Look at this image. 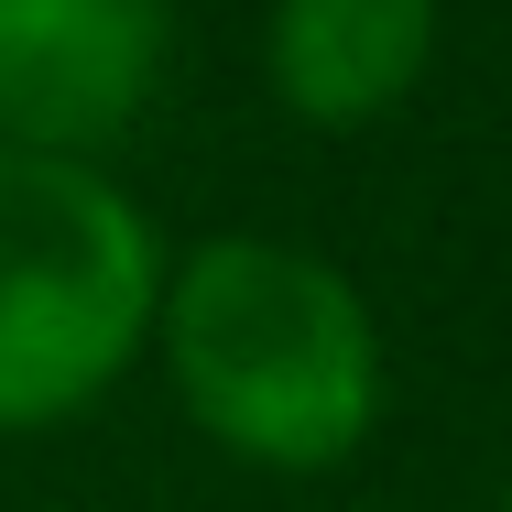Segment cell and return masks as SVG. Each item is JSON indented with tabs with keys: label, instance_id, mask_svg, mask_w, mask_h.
Wrapping results in <instances>:
<instances>
[{
	"label": "cell",
	"instance_id": "4",
	"mask_svg": "<svg viewBox=\"0 0 512 512\" xmlns=\"http://www.w3.org/2000/svg\"><path fill=\"white\" fill-rule=\"evenodd\" d=\"M436 55V0H284L273 88L306 120H382Z\"/></svg>",
	"mask_w": 512,
	"mask_h": 512
},
{
	"label": "cell",
	"instance_id": "5",
	"mask_svg": "<svg viewBox=\"0 0 512 512\" xmlns=\"http://www.w3.org/2000/svg\"><path fill=\"white\" fill-rule=\"evenodd\" d=\"M502 512H512V502H502Z\"/></svg>",
	"mask_w": 512,
	"mask_h": 512
},
{
	"label": "cell",
	"instance_id": "2",
	"mask_svg": "<svg viewBox=\"0 0 512 512\" xmlns=\"http://www.w3.org/2000/svg\"><path fill=\"white\" fill-rule=\"evenodd\" d=\"M153 316V229L109 175L0 142V436L88 404Z\"/></svg>",
	"mask_w": 512,
	"mask_h": 512
},
{
	"label": "cell",
	"instance_id": "3",
	"mask_svg": "<svg viewBox=\"0 0 512 512\" xmlns=\"http://www.w3.org/2000/svg\"><path fill=\"white\" fill-rule=\"evenodd\" d=\"M164 77V0H0V142L88 153Z\"/></svg>",
	"mask_w": 512,
	"mask_h": 512
},
{
	"label": "cell",
	"instance_id": "1",
	"mask_svg": "<svg viewBox=\"0 0 512 512\" xmlns=\"http://www.w3.org/2000/svg\"><path fill=\"white\" fill-rule=\"evenodd\" d=\"M164 349L197 425L273 469L349 458L382 404L371 306L349 295V273L284 240H207L186 284L164 295Z\"/></svg>",
	"mask_w": 512,
	"mask_h": 512
}]
</instances>
